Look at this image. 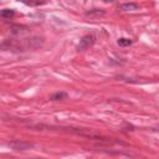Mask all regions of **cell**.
Masks as SVG:
<instances>
[{"label": "cell", "instance_id": "cell-1", "mask_svg": "<svg viewBox=\"0 0 159 159\" xmlns=\"http://www.w3.org/2000/svg\"><path fill=\"white\" fill-rule=\"evenodd\" d=\"M7 145L12 149V150H26V149H30L34 147L32 143H29V142H24V140H19V139H14V140H10L7 143Z\"/></svg>", "mask_w": 159, "mask_h": 159}, {"label": "cell", "instance_id": "cell-2", "mask_svg": "<svg viewBox=\"0 0 159 159\" xmlns=\"http://www.w3.org/2000/svg\"><path fill=\"white\" fill-rule=\"evenodd\" d=\"M96 41V37L93 35H84L81 40H80V43L77 45V51H84L87 50L88 47H91Z\"/></svg>", "mask_w": 159, "mask_h": 159}, {"label": "cell", "instance_id": "cell-3", "mask_svg": "<svg viewBox=\"0 0 159 159\" xmlns=\"http://www.w3.org/2000/svg\"><path fill=\"white\" fill-rule=\"evenodd\" d=\"M27 6H41V5H45L47 4V0H17Z\"/></svg>", "mask_w": 159, "mask_h": 159}, {"label": "cell", "instance_id": "cell-4", "mask_svg": "<svg viewBox=\"0 0 159 159\" xmlns=\"http://www.w3.org/2000/svg\"><path fill=\"white\" fill-rule=\"evenodd\" d=\"M119 9L123 10V11H134V10L139 9V5L135 4V2H124L119 6Z\"/></svg>", "mask_w": 159, "mask_h": 159}, {"label": "cell", "instance_id": "cell-5", "mask_svg": "<svg viewBox=\"0 0 159 159\" xmlns=\"http://www.w3.org/2000/svg\"><path fill=\"white\" fill-rule=\"evenodd\" d=\"M67 93L66 92H56V93H53L51 97H50V99L51 101H61V99H65V98H67Z\"/></svg>", "mask_w": 159, "mask_h": 159}, {"label": "cell", "instance_id": "cell-6", "mask_svg": "<svg viewBox=\"0 0 159 159\" xmlns=\"http://www.w3.org/2000/svg\"><path fill=\"white\" fill-rule=\"evenodd\" d=\"M87 16H102L104 15V10L102 9H93V10H89L86 12Z\"/></svg>", "mask_w": 159, "mask_h": 159}, {"label": "cell", "instance_id": "cell-7", "mask_svg": "<svg viewBox=\"0 0 159 159\" xmlns=\"http://www.w3.org/2000/svg\"><path fill=\"white\" fill-rule=\"evenodd\" d=\"M0 15L4 19H10V17L14 16V10H11V9H4V10H1Z\"/></svg>", "mask_w": 159, "mask_h": 159}, {"label": "cell", "instance_id": "cell-8", "mask_svg": "<svg viewBox=\"0 0 159 159\" xmlns=\"http://www.w3.org/2000/svg\"><path fill=\"white\" fill-rule=\"evenodd\" d=\"M117 42H118V45H119V46H123V47H124V46H129V45H132V42H133V41H132L130 39L120 37V39H118V41H117Z\"/></svg>", "mask_w": 159, "mask_h": 159}, {"label": "cell", "instance_id": "cell-9", "mask_svg": "<svg viewBox=\"0 0 159 159\" xmlns=\"http://www.w3.org/2000/svg\"><path fill=\"white\" fill-rule=\"evenodd\" d=\"M102 1H104V2H113L114 0H102Z\"/></svg>", "mask_w": 159, "mask_h": 159}, {"label": "cell", "instance_id": "cell-10", "mask_svg": "<svg viewBox=\"0 0 159 159\" xmlns=\"http://www.w3.org/2000/svg\"><path fill=\"white\" fill-rule=\"evenodd\" d=\"M153 130H157V132H159V127H157V128H153Z\"/></svg>", "mask_w": 159, "mask_h": 159}]
</instances>
